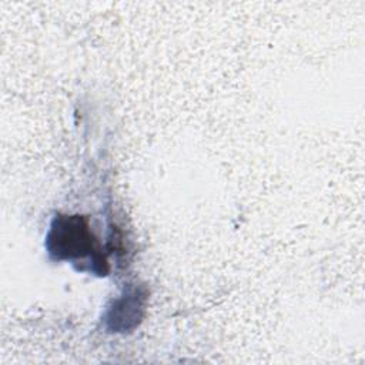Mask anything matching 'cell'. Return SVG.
<instances>
[{"mask_svg":"<svg viewBox=\"0 0 365 365\" xmlns=\"http://www.w3.org/2000/svg\"><path fill=\"white\" fill-rule=\"evenodd\" d=\"M47 248L58 259L91 255L94 262L106 265V262L97 259L100 252L97 238L88 227L87 218L81 215H57L47 237Z\"/></svg>","mask_w":365,"mask_h":365,"instance_id":"obj_1","label":"cell"}]
</instances>
